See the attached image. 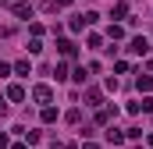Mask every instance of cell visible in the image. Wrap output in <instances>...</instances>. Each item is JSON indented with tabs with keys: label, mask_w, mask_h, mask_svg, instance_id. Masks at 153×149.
<instances>
[{
	"label": "cell",
	"mask_w": 153,
	"mask_h": 149,
	"mask_svg": "<svg viewBox=\"0 0 153 149\" xmlns=\"http://www.w3.org/2000/svg\"><path fill=\"white\" fill-rule=\"evenodd\" d=\"M57 46H61V53H64V57H71V53H75V43H71V39H61Z\"/></svg>",
	"instance_id": "1"
},
{
	"label": "cell",
	"mask_w": 153,
	"mask_h": 149,
	"mask_svg": "<svg viewBox=\"0 0 153 149\" xmlns=\"http://www.w3.org/2000/svg\"><path fill=\"white\" fill-rule=\"evenodd\" d=\"M139 89H143V92H153V78H150V74H146V78H139Z\"/></svg>",
	"instance_id": "5"
},
{
	"label": "cell",
	"mask_w": 153,
	"mask_h": 149,
	"mask_svg": "<svg viewBox=\"0 0 153 149\" xmlns=\"http://www.w3.org/2000/svg\"><path fill=\"white\" fill-rule=\"evenodd\" d=\"M4 110H7V107H4V100H0V114H4Z\"/></svg>",
	"instance_id": "7"
},
{
	"label": "cell",
	"mask_w": 153,
	"mask_h": 149,
	"mask_svg": "<svg viewBox=\"0 0 153 149\" xmlns=\"http://www.w3.org/2000/svg\"><path fill=\"white\" fill-rule=\"evenodd\" d=\"M132 50H135V53H146V50H150V43L139 36V39H132Z\"/></svg>",
	"instance_id": "2"
},
{
	"label": "cell",
	"mask_w": 153,
	"mask_h": 149,
	"mask_svg": "<svg viewBox=\"0 0 153 149\" xmlns=\"http://www.w3.org/2000/svg\"><path fill=\"white\" fill-rule=\"evenodd\" d=\"M107 139H111V142H125V135H121L117 128H111V131H107Z\"/></svg>",
	"instance_id": "6"
},
{
	"label": "cell",
	"mask_w": 153,
	"mask_h": 149,
	"mask_svg": "<svg viewBox=\"0 0 153 149\" xmlns=\"http://www.w3.org/2000/svg\"><path fill=\"white\" fill-rule=\"evenodd\" d=\"M36 100H39V103H50V89H46V85H39V89H36Z\"/></svg>",
	"instance_id": "3"
},
{
	"label": "cell",
	"mask_w": 153,
	"mask_h": 149,
	"mask_svg": "<svg viewBox=\"0 0 153 149\" xmlns=\"http://www.w3.org/2000/svg\"><path fill=\"white\" fill-rule=\"evenodd\" d=\"M7 96H11V100H22V96H25V89H22V85H11V89H7Z\"/></svg>",
	"instance_id": "4"
}]
</instances>
